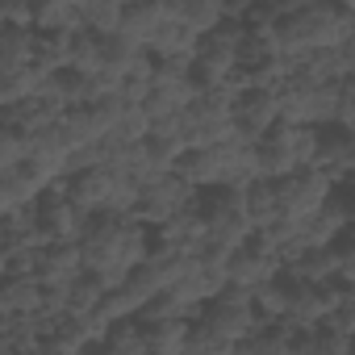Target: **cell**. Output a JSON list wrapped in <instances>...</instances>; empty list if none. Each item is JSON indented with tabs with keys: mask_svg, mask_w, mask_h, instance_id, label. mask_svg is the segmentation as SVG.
<instances>
[{
	"mask_svg": "<svg viewBox=\"0 0 355 355\" xmlns=\"http://www.w3.org/2000/svg\"><path fill=\"white\" fill-rule=\"evenodd\" d=\"M84 276V251L80 243L71 247H46V259H42V288H67Z\"/></svg>",
	"mask_w": 355,
	"mask_h": 355,
	"instance_id": "11",
	"label": "cell"
},
{
	"mask_svg": "<svg viewBox=\"0 0 355 355\" xmlns=\"http://www.w3.org/2000/svg\"><path fill=\"white\" fill-rule=\"evenodd\" d=\"M280 276H284V259L259 234H251V243L243 251H234V259H230V284L234 288L255 293V288H263V284H272Z\"/></svg>",
	"mask_w": 355,
	"mask_h": 355,
	"instance_id": "5",
	"label": "cell"
},
{
	"mask_svg": "<svg viewBox=\"0 0 355 355\" xmlns=\"http://www.w3.org/2000/svg\"><path fill=\"white\" fill-rule=\"evenodd\" d=\"M167 21H175V5H167V0H150V5H125V26H121V34H130L134 42L150 46V38H155Z\"/></svg>",
	"mask_w": 355,
	"mask_h": 355,
	"instance_id": "10",
	"label": "cell"
},
{
	"mask_svg": "<svg viewBox=\"0 0 355 355\" xmlns=\"http://www.w3.org/2000/svg\"><path fill=\"white\" fill-rule=\"evenodd\" d=\"M59 134L67 138V146H71V155L105 138V134L96 130V121H92V109H67V113H63V121H59Z\"/></svg>",
	"mask_w": 355,
	"mask_h": 355,
	"instance_id": "23",
	"label": "cell"
},
{
	"mask_svg": "<svg viewBox=\"0 0 355 355\" xmlns=\"http://www.w3.org/2000/svg\"><path fill=\"white\" fill-rule=\"evenodd\" d=\"M330 201H334V205L343 209V218H347V226H355V180H347V184H338Z\"/></svg>",
	"mask_w": 355,
	"mask_h": 355,
	"instance_id": "38",
	"label": "cell"
},
{
	"mask_svg": "<svg viewBox=\"0 0 355 355\" xmlns=\"http://www.w3.org/2000/svg\"><path fill=\"white\" fill-rule=\"evenodd\" d=\"M101 313L117 326V322H138V313H142V301L130 293V288H117V293H105V301H101Z\"/></svg>",
	"mask_w": 355,
	"mask_h": 355,
	"instance_id": "32",
	"label": "cell"
},
{
	"mask_svg": "<svg viewBox=\"0 0 355 355\" xmlns=\"http://www.w3.org/2000/svg\"><path fill=\"white\" fill-rule=\"evenodd\" d=\"M101 301H105V284L84 272V276L71 284V313H67V318H88V313L101 309Z\"/></svg>",
	"mask_w": 355,
	"mask_h": 355,
	"instance_id": "30",
	"label": "cell"
},
{
	"mask_svg": "<svg viewBox=\"0 0 355 355\" xmlns=\"http://www.w3.org/2000/svg\"><path fill=\"white\" fill-rule=\"evenodd\" d=\"M288 280H305V284H334L338 280V255L334 247L330 251H305L301 259H293L284 268Z\"/></svg>",
	"mask_w": 355,
	"mask_h": 355,
	"instance_id": "19",
	"label": "cell"
},
{
	"mask_svg": "<svg viewBox=\"0 0 355 355\" xmlns=\"http://www.w3.org/2000/svg\"><path fill=\"white\" fill-rule=\"evenodd\" d=\"M42 280H5L0 288V313L5 318H30V313H42Z\"/></svg>",
	"mask_w": 355,
	"mask_h": 355,
	"instance_id": "18",
	"label": "cell"
},
{
	"mask_svg": "<svg viewBox=\"0 0 355 355\" xmlns=\"http://www.w3.org/2000/svg\"><path fill=\"white\" fill-rule=\"evenodd\" d=\"M247 218H251L255 230H268L272 222L284 218V209H280V189H276L272 180H259V184L247 189Z\"/></svg>",
	"mask_w": 355,
	"mask_h": 355,
	"instance_id": "21",
	"label": "cell"
},
{
	"mask_svg": "<svg viewBox=\"0 0 355 355\" xmlns=\"http://www.w3.org/2000/svg\"><path fill=\"white\" fill-rule=\"evenodd\" d=\"M84 9L76 5V0H51V5H38L34 13V34H84Z\"/></svg>",
	"mask_w": 355,
	"mask_h": 355,
	"instance_id": "12",
	"label": "cell"
},
{
	"mask_svg": "<svg viewBox=\"0 0 355 355\" xmlns=\"http://www.w3.org/2000/svg\"><path fill=\"white\" fill-rule=\"evenodd\" d=\"M343 234H347V218H343V209L334 201L326 209H318L313 218H305V226H301V239H305L309 251H330Z\"/></svg>",
	"mask_w": 355,
	"mask_h": 355,
	"instance_id": "15",
	"label": "cell"
},
{
	"mask_svg": "<svg viewBox=\"0 0 355 355\" xmlns=\"http://www.w3.org/2000/svg\"><path fill=\"white\" fill-rule=\"evenodd\" d=\"M105 355H150L142 322H117L105 338Z\"/></svg>",
	"mask_w": 355,
	"mask_h": 355,
	"instance_id": "25",
	"label": "cell"
},
{
	"mask_svg": "<svg viewBox=\"0 0 355 355\" xmlns=\"http://www.w3.org/2000/svg\"><path fill=\"white\" fill-rule=\"evenodd\" d=\"M276 105H280V121L284 125H309V88H301V84L288 80L276 92Z\"/></svg>",
	"mask_w": 355,
	"mask_h": 355,
	"instance_id": "29",
	"label": "cell"
},
{
	"mask_svg": "<svg viewBox=\"0 0 355 355\" xmlns=\"http://www.w3.org/2000/svg\"><path fill=\"white\" fill-rule=\"evenodd\" d=\"M318 171H326L334 184L355 180V130H322V150H318Z\"/></svg>",
	"mask_w": 355,
	"mask_h": 355,
	"instance_id": "8",
	"label": "cell"
},
{
	"mask_svg": "<svg viewBox=\"0 0 355 355\" xmlns=\"http://www.w3.org/2000/svg\"><path fill=\"white\" fill-rule=\"evenodd\" d=\"M63 113H67V105H63L59 96L38 92L34 101H21V105L5 109V125H9V130H21L26 138H34V134H42V130H55V125L63 121Z\"/></svg>",
	"mask_w": 355,
	"mask_h": 355,
	"instance_id": "6",
	"label": "cell"
},
{
	"mask_svg": "<svg viewBox=\"0 0 355 355\" xmlns=\"http://www.w3.org/2000/svg\"><path fill=\"white\" fill-rule=\"evenodd\" d=\"M184 355H239V347H234V343H226L222 334H214L205 322H193V334H189Z\"/></svg>",
	"mask_w": 355,
	"mask_h": 355,
	"instance_id": "31",
	"label": "cell"
},
{
	"mask_svg": "<svg viewBox=\"0 0 355 355\" xmlns=\"http://www.w3.org/2000/svg\"><path fill=\"white\" fill-rule=\"evenodd\" d=\"M334 255H338V280L355 288V239L343 234V239L334 243Z\"/></svg>",
	"mask_w": 355,
	"mask_h": 355,
	"instance_id": "36",
	"label": "cell"
},
{
	"mask_svg": "<svg viewBox=\"0 0 355 355\" xmlns=\"http://www.w3.org/2000/svg\"><path fill=\"white\" fill-rule=\"evenodd\" d=\"M46 84H51V71H42L38 63L21 67V71H13V76H0V109H13V105H21V101H34Z\"/></svg>",
	"mask_w": 355,
	"mask_h": 355,
	"instance_id": "17",
	"label": "cell"
},
{
	"mask_svg": "<svg viewBox=\"0 0 355 355\" xmlns=\"http://www.w3.org/2000/svg\"><path fill=\"white\" fill-rule=\"evenodd\" d=\"M34 5H17V0H13V5H5V13H0V21H5V26H13V30H34Z\"/></svg>",
	"mask_w": 355,
	"mask_h": 355,
	"instance_id": "37",
	"label": "cell"
},
{
	"mask_svg": "<svg viewBox=\"0 0 355 355\" xmlns=\"http://www.w3.org/2000/svg\"><path fill=\"white\" fill-rule=\"evenodd\" d=\"M175 21L197 38H209L214 30L226 26V5L222 0H175Z\"/></svg>",
	"mask_w": 355,
	"mask_h": 355,
	"instance_id": "14",
	"label": "cell"
},
{
	"mask_svg": "<svg viewBox=\"0 0 355 355\" xmlns=\"http://www.w3.org/2000/svg\"><path fill=\"white\" fill-rule=\"evenodd\" d=\"M214 334H222L226 343H234V347H243L251 334H259L263 330V318L255 313V297L247 293V288H226L218 301H209L205 305V318H201Z\"/></svg>",
	"mask_w": 355,
	"mask_h": 355,
	"instance_id": "1",
	"label": "cell"
},
{
	"mask_svg": "<svg viewBox=\"0 0 355 355\" xmlns=\"http://www.w3.org/2000/svg\"><path fill=\"white\" fill-rule=\"evenodd\" d=\"M67 201H71L76 209H84L88 218L109 214V201H113V171H109V167H96V171L67 175Z\"/></svg>",
	"mask_w": 355,
	"mask_h": 355,
	"instance_id": "9",
	"label": "cell"
},
{
	"mask_svg": "<svg viewBox=\"0 0 355 355\" xmlns=\"http://www.w3.org/2000/svg\"><path fill=\"white\" fill-rule=\"evenodd\" d=\"M313 355H355V338L351 334H334V330H318V343H313Z\"/></svg>",
	"mask_w": 355,
	"mask_h": 355,
	"instance_id": "35",
	"label": "cell"
},
{
	"mask_svg": "<svg viewBox=\"0 0 355 355\" xmlns=\"http://www.w3.org/2000/svg\"><path fill=\"white\" fill-rule=\"evenodd\" d=\"M88 214L67 201V180H59L42 201H38V234L46 247H71L88 234Z\"/></svg>",
	"mask_w": 355,
	"mask_h": 355,
	"instance_id": "3",
	"label": "cell"
},
{
	"mask_svg": "<svg viewBox=\"0 0 355 355\" xmlns=\"http://www.w3.org/2000/svg\"><path fill=\"white\" fill-rule=\"evenodd\" d=\"M142 330H146L150 355H184L189 334H193V322L175 318V322H150V326H142Z\"/></svg>",
	"mask_w": 355,
	"mask_h": 355,
	"instance_id": "20",
	"label": "cell"
},
{
	"mask_svg": "<svg viewBox=\"0 0 355 355\" xmlns=\"http://www.w3.org/2000/svg\"><path fill=\"white\" fill-rule=\"evenodd\" d=\"M42 259H46V247H26L13 255H0V268H5V280H38Z\"/></svg>",
	"mask_w": 355,
	"mask_h": 355,
	"instance_id": "28",
	"label": "cell"
},
{
	"mask_svg": "<svg viewBox=\"0 0 355 355\" xmlns=\"http://www.w3.org/2000/svg\"><path fill=\"white\" fill-rule=\"evenodd\" d=\"M150 59L155 63H171V59H197V51H201V38L193 34V30H184L180 21H167L155 38H150Z\"/></svg>",
	"mask_w": 355,
	"mask_h": 355,
	"instance_id": "13",
	"label": "cell"
},
{
	"mask_svg": "<svg viewBox=\"0 0 355 355\" xmlns=\"http://www.w3.org/2000/svg\"><path fill=\"white\" fill-rule=\"evenodd\" d=\"M38 51V34L34 30H13V26H0V76H13L21 67L34 63Z\"/></svg>",
	"mask_w": 355,
	"mask_h": 355,
	"instance_id": "16",
	"label": "cell"
},
{
	"mask_svg": "<svg viewBox=\"0 0 355 355\" xmlns=\"http://www.w3.org/2000/svg\"><path fill=\"white\" fill-rule=\"evenodd\" d=\"M21 355H42V351H21Z\"/></svg>",
	"mask_w": 355,
	"mask_h": 355,
	"instance_id": "39",
	"label": "cell"
},
{
	"mask_svg": "<svg viewBox=\"0 0 355 355\" xmlns=\"http://www.w3.org/2000/svg\"><path fill=\"white\" fill-rule=\"evenodd\" d=\"M263 146H272V150H280L297 171L301 167H318V150H322V130H313V125H276L268 138H263Z\"/></svg>",
	"mask_w": 355,
	"mask_h": 355,
	"instance_id": "7",
	"label": "cell"
},
{
	"mask_svg": "<svg viewBox=\"0 0 355 355\" xmlns=\"http://www.w3.org/2000/svg\"><path fill=\"white\" fill-rule=\"evenodd\" d=\"M30 159V138L21 130H0V171H13Z\"/></svg>",
	"mask_w": 355,
	"mask_h": 355,
	"instance_id": "34",
	"label": "cell"
},
{
	"mask_svg": "<svg viewBox=\"0 0 355 355\" xmlns=\"http://www.w3.org/2000/svg\"><path fill=\"white\" fill-rule=\"evenodd\" d=\"M142 55H150L142 42H134L130 34H113V38H105V67L109 71H117V76H125Z\"/></svg>",
	"mask_w": 355,
	"mask_h": 355,
	"instance_id": "26",
	"label": "cell"
},
{
	"mask_svg": "<svg viewBox=\"0 0 355 355\" xmlns=\"http://www.w3.org/2000/svg\"><path fill=\"white\" fill-rule=\"evenodd\" d=\"M71 67L76 71H84V76H96V71H105V38H96V34H76L71 38Z\"/></svg>",
	"mask_w": 355,
	"mask_h": 355,
	"instance_id": "27",
	"label": "cell"
},
{
	"mask_svg": "<svg viewBox=\"0 0 355 355\" xmlns=\"http://www.w3.org/2000/svg\"><path fill=\"white\" fill-rule=\"evenodd\" d=\"M276 189H280V209H284V218L305 222V218H313L318 209L330 205V197H334L338 184L330 180L326 171H318V167H301V171L288 175V180H280Z\"/></svg>",
	"mask_w": 355,
	"mask_h": 355,
	"instance_id": "4",
	"label": "cell"
},
{
	"mask_svg": "<svg viewBox=\"0 0 355 355\" xmlns=\"http://www.w3.org/2000/svg\"><path fill=\"white\" fill-rule=\"evenodd\" d=\"M239 355H293V343H288L276 326H263L259 334H251V338L239 347Z\"/></svg>",
	"mask_w": 355,
	"mask_h": 355,
	"instance_id": "33",
	"label": "cell"
},
{
	"mask_svg": "<svg viewBox=\"0 0 355 355\" xmlns=\"http://www.w3.org/2000/svg\"><path fill=\"white\" fill-rule=\"evenodd\" d=\"M80 9H84L88 34H96V38H113L125 26V5H117V0H84Z\"/></svg>",
	"mask_w": 355,
	"mask_h": 355,
	"instance_id": "22",
	"label": "cell"
},
{
	"mask_svg": "<svg viewBox=\"0 0 355 355\" xmlns=\"http://www.w3.org/2000/svg\"><path fill=\"white\" fill-rule=\"evenodd\" d=\"M251 297H255V313L263 318V326H276V322L288 318V284H284V276L263 284V288H255Z\"/></svg>",
	"mask_w": 355,
	"mask_h": 355,
	"instance_id": "24",
	"label": "cell"
},
{
	"mask_svg": "<svg viewBox=\"0 0 355 355\" xmlns=\"http://www.w3.org/2000/svg\"><path fill=\"white\" fill-rule=\"evenodd\" d=\"M197 189H189L180 175H163V180H155V184H146L142 189V197H138V205H134V222H142L146 230H159V226H167L171 218H180V214H189L193 205H197Z\"/></svg>",
	"mask_w": 355,
	"mask_h": 355,
	"instance_id": "2",
	"label": "cell"
}]
</instances>
